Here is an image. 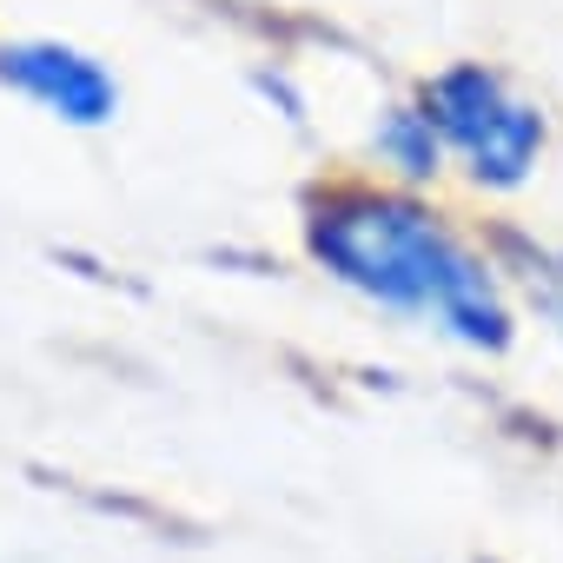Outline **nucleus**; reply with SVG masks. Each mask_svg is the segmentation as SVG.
Masks as SVG:
<instances>
[{
	"instance_id": "1",
	"label": "nucleus",
	"mask_w": 563,
	"mask_h": 563,
	"mask_svg": "<svg viewBox=\"0 0 563 563\" xmlns=\"http://www.w3.org/2000/svg\"><path fill=\"white\" fill-rule=\"evenodd\" d=\"M312 252L365 299L398 306V312H431L464 345L497 352L510 339V319L490 292L484 265L405 199H372V192L332 199L312 219Z\"/></svg>"
},
{
	"instance_id": "2",
	"label": "nucleus",
	"mask_w": 563,
	"mask_h": 563,
	"mask_svg": "<svg viewBox=\"0 0 563 563\" xmlns=\"http://www.w3.org/2000/svg\"><path fill=\"white\" fill-rule=\"evenodd\" d=\"M424 113H431V126L471 159V173L490 179V186H517V179L530 173L537 146H543V120H537L497 74H484V67H451V74H438L431 93H424Z\"/></svg>"
},
{
	"instance_id": "3",
	"label": "nucleus",
	"mask_w": 563,
	"mask_h": 563,
	"mask_svg": "<svg viewBox=\"0 0 563 563\" xmlns=\"http://www.w3.org/2000/svg\"><path fill=\"white\" fill-rule=\"evenodd\" d=\"M0 74H8L21 93H34L47 113L74 120V126H100L113 113V80L100 74V60L60 47V41H27L0 54Z\"/></svg>"
},
{
	"instance_id": "4",
	"label": "nucleus",
	"mask_w": 563,
	"mask_h": 563,
	"mask_svg": "<svg viewBox=\"0 0 563 563\" xmlns=\"http://www.w3.org/2000/svg\"><path fill=\"white\" fill-rule=\"evenodd\" d=\"M378 140H385V153H391L405 173H418V179H424V173L438 166V140H444V133L431 126V113H398Z\"/></svg>"
}]
</instances>
